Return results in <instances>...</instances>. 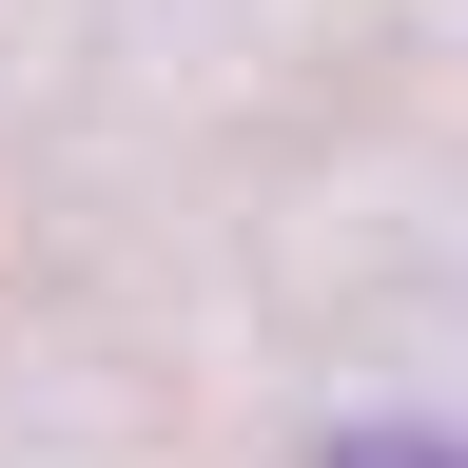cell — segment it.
I'll return each instance as SVG.
<instances>
[{"label": "cell", "instance_id": "cell-1", "mask_svg": "<svg viewBox=\"0 0 468 468\" xmlns=\"http://www.w3.org/2000/svg\"><path fill=\"white\" fill-rule=\"evenodd\" d=\"M313 468H468V449H449V430H332Z\"/></svg>", "mask_w": 468, "mask_h": 468}]
</instances>
